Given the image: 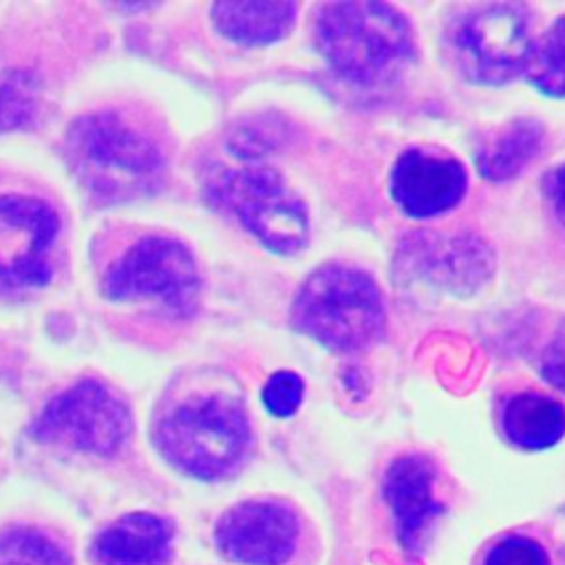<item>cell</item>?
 Segmentation results:
<instances>
[{
	"mask_svg": "<svg viewBox=\"0 0 565 565\" xmlns=\"http://www.w3.org/2000/svg\"><path fill=\"white\" fill-rule=\"evenodd\" d=\"M525 77L543 95L565 99V15L534 42Z\"/></svg>",
	"mask_w": 565,
	"mask_h": 565,
	"instance_id": "obj_18",
	"label": "cell"
},
{
	"mask_svg": "<svg viewBox=\"0 0 565 565\" xmlns=\"http://www.w3.org/2000/svg\"><path fill=\"white\" fill-rule=\"evenodd\" d=\"M130 428L128 406L104 384L84 380L42 408L33 435L44 444L110 457L126 444Z\"/></svg>",
	"mask_w": 565,
	"mask_h": 565,
	"instance_id": "obj_7",
	"label": "cell"
},
{
	"mask_svg": "<svg viewBox=\"0 0 565 565\" xmlns=\"http://www.w3.org/2000/svg\"><path fill=\"white\" fill-rule=\"evenodd\" d=\"M38 79L31 73H13L0 84V128L29 121L38 106Z\"/></svg>",
	"mask_w": 565,
	"mask_h": 565,
	"instance_id": "obj_20",
	"label": "cell"
},
{
	"mask_svg": "<svg viewBox=\"0 0 565 565\" xmlns=\"http://www.w3.org/2000/svg\"><path fill=\"white\" fill-rule=\"evenodd\" d=\"M60 232L55 210L33 196L0 194V289L42 287Z\"/></svg>",
	"mask_w": 565,
	"mask_h": 565,
	"instance_id": "obj_9",
	"label": "cell"
},
{
	"mask_svg": "<svg viewBox=\"0 0 565 565\" xmlns=\"http://www.w3.org/2000/svg\"><path fill=\"white\" fill-rule=\"evenodd\" d=\"M543 190H545V196L552 203L558 221L565 225V163L545 174Z\"/></svg>",
	"mask_w": 565,
	"mask_h": 565,
	"instance_id": "obj_24",
	"label": "cell"
},
{
	"mask_svg": "<svg viewBox=\"0 0 565 565\" xmlns=\"http://www.w3.org/2000/svg\"><path fill=\"white\" fill-rule=\"evenodd\" d=\"M302 380L294 371L274 373L263 386V404L276 417H289L302 402Z\"/></svg>",
	"mask_w": 565,
	"mask_h": 565,
	"instance_id": "obj_21",
	"label": "cell"
},
{
	"mask_svg": "<svg viewBox=\"0 0 565 565\" xmlns=\"http://www.w3.org/2000/svg\"><path fill=\"white\" fill-rule=\"evenodd\" d=\"M68 150L79 179L104 199H124L157 188L163 177L159 146L115 113L77 119Z\"/></svg>",
	"mask_w": 565,
	"mask_h": 565,
	"instance_id": "obj_3",
	"label": "cell"
},
{
	"mask_svg": "<svg viewBox=\"0 0 565 565\" xmlns=\"http://www.w3.org/2000/svg\"><path fill=\"white\" fill-rule=\"evenodd\" d=\"M503 433L519 448H550L565 433V411L558 402L539 393L514 395L503 411Z\"/></svg>",
	"mask_w": 565,
	"mask_h": 565,
	"instance_id": "obj_17",
	"label": "cell"
},
{
	"mask_svg": "<svg viewBox=\"0 0 565 565\" xmlns=\"http://www.w3.org/2000/svg\"><path fill=\"white\" fill-rule=\"evenodd\" d=\"M316 46L324 62L355 86H380L413 60L406 15L386 2H327L316 11Z\"/></svg>",
	"mask_w": 565,
	"mask_h": 565,
	"instance_id": "obj_1",
	"label": "cell"
},
{
	"mask_svg": "<svg viewBox=\"0 0 565 565\" xmlns=\"http://www.w3.org/2000/svg\"><path fill=\"white\" fill-rule=\"evenodd\" d=\"M402 260V265L424 278L426 285H437L457 294L475 291L492 271V254L488 245L466 234L413 236L411 245H404Z\"/></svg>",
	"mask_w": 565,
	"mask_h": 565,
	"instance_id": "obj_13",
	"label": "cell"
},
{
	"mask_svg": "<svg viewBox=\"0 0 565 565\" xmlns=\"http://www.w3.org/2000/svg\"><path fill=\"white\" fill-rule=\"evenodd\" d=\"M296 9L291 2H216L212 22L223 38L236 44L260 46L289 33Z\"/></svg>",
	"mask_w": 565,
	"mask_h": 565,
	"instance_id": "obj_15",
	"label": "cell"
},
{
	"mask_svg": "<svg viewBox=\"0 0 565 565\" xmlns=\"http://www.w3.org/2000/svg\"><path fill=\"white\" fill-rule=\"evenodd\" d=\"M543 146V128L534 119H514L490 132L475 152L483 179L505 181L519 174Z\"/></svg>",
	"mask_w": 565,
	"mask_h": 565,
	"instance_id": "obj_16",
	"label": "cell"
},
{
	"mask_svg": "<svg viewBox=\"0 0 565 565\" xmlns=\"http://www.w3.org/2000/svg\"><path fill=\"white\" fill-rule=\"evenodd\" d=\"M0 565H73V561L49 532L15 525L0 532Z\"/></svg>",
	"mask_w": 565,
	"mask_h": 565,
	"instance_id": "obj_19",
	"label": "cell"
},
{
	"mask_svg": "<svg viewBox=\"0 0 565 565\" xmlns=\"http://www.w3.org/2000/svg\"><path fill=\"white\" fill-rule=\"evenodd\" d=\"M382 494L395 521L402 550L417 556L444 505L435 497V466L422 455L397 457L384 472Z\"/></svg>",
	"mask_w": 565,
	"mask_h": 565,
	"instance_id": "obj_12",
	"label": "cell"
},
{
	"mask_svg": "<svg viewBox=\"0 0 565 565\" xmlns=\"http://www.w3.org/2000/svg\"><path fill=\"white\" fill-rule=\"evenodd\" d=\"M468 185L463 166L424 150L404 152L391 172V196L413 218H430L455 207Z\"/></svg>",
	"mask_w": 565,
	"mask_h": 565,
	"instance_id": "obj_11",
	"label": "cell"
},
{
	"mask_svg": "<svg viewBox=\"0 0 565 565\" xmlns=\"http://www.w3.org/2000/svg\"><path fill=\"white\" fill-rule=\"evenodd\" d=\"M212 196L276 254H296L309 241L305 205L271 168L225 170L212 181Z\"/></svg>",
	"mask_w": 565,
	"mask_h": 565,
	"instance_id": "obj_6",
	"label": "cell"
},
{
	"mask_svg": "<svg viewBox=\"0 0 565 565\" xmlns=\"http://www.w3.org/2000/svg\"><path fill=\"white\" fill-rule=\"evenodd\" d=\"M483 565H550L541 543L527 536H505L490 547Z\"/></svg>",
	"mask_w": 565,
	"mask_h": 565,
	"instance_id": "obj_22",
	"label": "cell"
},
{
	"mask_svg": "<svg viewBox=\"0 0 565 565\" xmlns=\"http://www.w3.org/2000/svg\"><path fill=\"white\" fill-rule=\"evenodd\" d=\"M199 287L192 252L174 238L148 236L108 269L102 291L110 300L152 298L166 309L188 316L199 300Z\"/></svg>",
	"mask_w": 565,
	"mask_h": 565,
	"instance_id": "obj_8",
	"label": "cell"
},
{
	"mask_svg": "<svg viewBox=\"0 0 565 565\" xmlns=\"http://www.w3.org/2000/svg\"><path fill=\"white\" fill-rule=\"evenodd\" d=\"M294 324L322 347L351 353L384 331V302L375 282L349 265H322L298 289Z\"/></svg>",
	"mask_w": 565,
	"mask_h": 565,
	"instance_id": "obj_2",
	"label": "cell"
},
{
	"mask_svg": "<svg viewBox=\"0 0 565 565\" xmlns=\"http://www.w3.org/2000/svg\"><path fill=\"white\" fill-rule=\"evenodd\" d=\"M450 51L461 75L499 86L525 73L532 55L530 13L523 4L488 2L468 9L450 29Z\"/></svg>",
	"mask_w": 565,
	"mask_h": 565,
	"instance_id": "obj_5",
	"label": "cell"
},
{
	"mask_svg": "<svg viewBox=\"0 0 565 565\" xmlns=\"http://www.w3.org/2000/svg\"><path fill=\"white\" fill-rule=\"evenodd\" d=\"M541 375L547 384L565 393V322L556 329L541 355Z\"/></svg>",
	"mask_w": 565,
	"mask_h": 565,
	"instance_id": "obj_23",
	"label": "cell"
},
{
	"mask_svg": "<svg viewBox=\"0 0 565 565\" xmlns=\"http://www.w3.org/2000/svg\"><path fill=\"white\" fill-rule=\"evenodd\" d=\"M172 525L150 512H130L113 521L93 543L97 565H163L170 556Z\"/></svg>",
	"mask_w": 565,
	"mask_h": 565,
	"instance_id": "obj_14",
	"label": "cell"
},
{
	"mask_svg": "<svg viewBox=\"0 0 565 565\" xmlns=\"http://www.w3.org/2000/svg\"><path fill=\"white\" fill-rule=\"evenodd\" d=\"M161 455L181 472L214 481L238 468L249 448V422L243 406L212 395L181 404L157 426Z\"/></svg>",
	"mask_w": 565,
	"mask_h": 565,
	"instance_id": "obj_4",
	"label": "cell"
},
{
	"mask_svg": "<svg viewBox=\"0 0 565 565\" xmlns=\"http://www.w3.org/2000/svg\"><path fill=\"white\" fill-rule=\"evenodd\" d=\"M296 512L269 499H252L223 512L214 527L218 552L238 565H285L298 543Z\"/></svg>",
	"mask_w": 565,
	"mask_h": 565,
	"instance_id": "obj_10",
	"label": "cell"
}]
</instances>
